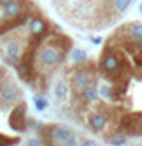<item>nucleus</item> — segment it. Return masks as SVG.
Masks as SVG:
<instances>
[{"label": "nucleus", "instance_id": "nucleus-7", "mask_svg": "<svg viewBox=\"0 0 142 146\" xmlns=\"http://www.w3.org/2000/svg\"><path fill=\"white\" fill-rule=\"evenodd\" d=\"M21 54H23V48H21V43L12 39L5 45V50H4V57H5V62L9 64V66H16L21 59Z\"/></svg>", "mask_w": 142, "mask_h": 146}, {"label": "nucleus", "instance_id": "nucleus-13", "mask_svg": "<svg viewBox=\"0 0 142 146\" xmlns=\"http://www.w3.org/2000/svg\"><path fill=\"white\" fill-rule=\"evenodd\" d=\"M131 5V0H114L110 9L116 14H123L124 11H128V7Z\"/></svg>", "mask_w": 142, "mask_h": 146}, {"label": "nucleus", "instance_id": "nucleus-20", "mask_svg": "<svg viewBox=\"0 0 142 146\" xmlns=\"http://www.w3.org/2000/svg\"><path fill=\"white\" fill-rule=\"evenodd\" d=\"M78 146H98V143L94 139H83L82 143H78Z\"/></svg>", "mask_w": 142, "mask_h": 146}, {"label": "nucleus", "instance_id": "nucleus-6", "mask_svg": "<svg viewBox=\"0 0 142 146\" xmlns=\"http://www.w3.org/2000/svg\"><path fill=\"white\" fill-rule=\"evenodd\" d=\"M43 130L48 134V137L52 139L53 146H59L60 143H64L68 137L75 135L73 130L68 128V127H62V125H48V127H43Z\"/></svg>", "mask_w": 142, "mask_h": 146}, {"label": "nucleus", "instance_id": "nucleus-14", "mask_svg": "<svg viewBox=\"0 0 142 146\" xmlns=\"http://www.w3.org/2000/svg\"><path fill=\"white\" fill-rule=\"evenodd\" d=\"M53 93H55V96H57V100H64L68 96V93H69V87H68V84L66 82H57L55 84V87H53Z\"/></svg>", "mask_w": 142, "mask_h": 146}, {"label": "nucleus", "instance_id": "nucleus-5", "mask_svg": "<svg viewBox=\"0 0 142 146\" xmlns=\"http://www.w3.org/2000/svg\"><path fill=\"white\" fill-rule=\"evenodd\" d=\"M9 127L16 132H25L27 130V104L25 102H18L16 107L9 114Z\"/></svg>", "mask_w": 142, "mask_h": 146}, {"label": "nucleus", "instance_id": "nucleus-4", "mask_svg": "<svg viewBox=\"0 0 142 146\" xmlns=\"http://www.w3.org/2000/svg\"><path fill=\"white\" fill-rule=\"evenodd\" d=\"M94 82V71L91 68H78L73 77H71V87H73L75 94H80L82 89H85L87 86Z\"/></svg>", "mask_w": 142, "mask_h": 146}, {"label": "nucleus", "instance_id": "nucleus-19", "mask_svg": "<svg viewBox=\"0 0 142 146\" xmlns=\"http://www.w3.org/2000/svg\"><path fill=\"white\" fill-rule=\"evenodd\" d=\"M59 146H78V139H76L75 135H71V137H68L64 143H60Z\"/></svg>", "mask_w": 142, "mask_h": 146}, {"label": "nucleus", "instance_id": "nucleus-10", "mask_svg": "<svg viewBox=\"0 0 142 146\" xmlns=\"http://www.w3.org/2000/svg\"><path fill=\"white\" fill-rule=\"evenodd\" d=\"M106 125H108V118H106L105 112H94L89 116V127L94 132H101Z\"/></svg>", "mask_w": 142, "mask_h": 146}, {"label": "nucleus", "instance_id": "nucleus-25", "mask_svg": "<svg viewBox=\"0 0 142 146\" xmlns=\"http://www.w3.org/2000/svg\"><path fill=\"white\" fill-rule=\"evenodd\" d=\"M140 9H142V5H140Z\"/></svg>", "mask_w": 142, "mask_h": 146}, {"label": "nucleus", "instance_id": "nucleus-2", "mask_svg": "<svg viewBox=\"0 0 142 146\" xmlns=\"http://www.w3.org/2000/svg\"><path fill=\"white\" fill-rule=\"evenodd\" d=\"M0 80H2L0 82V109L7 111L21 100V89L9 75H4Z\"/></svg>", "mask_w": 142, "mask_h": 146}, {"label": "nucleus", "instance_id": "nucleus-24", "mask_svg": "<svg viewBox=\"0 0 142 146\" xmlns=\"http://www.w3.org/2000/svg\"><path fill=\"white\" fill-rule=\"evenodd\" d=\"M92 43H94V45H98V43H101V39H98V38H92Z\"/></svg>", "mask_w": 142, "mask_h": 146}, {"label": "nucleus", "instance_id": "nucleus-11", "mask_svg": "<svg viewBox=\"0 0 142 146\" xmlns=\"http://www.w3.org/2000/svg\"><path fill=\"white\" fill-rule=\"evenodd\" d=\"M128 34V41L133 45H142V23H130V27L124 29Z\"/></svg>", "mask_w": 142, "mask_h": 146}, {"label": "nucleus", "instance_id": "nucleus-12", "mask_svg": "<svg viewBox=\"0 0 142 146\" xmlns=\"http://www.w3.org/2000/svg\"><path fill=\"white\" fill-rule=\"evenodd\" d=\"M80 100L83 102V104H92V102H96L98 100V89H96V86H87L85 89H82L80 93Z\"/></svg>", "mask_w": 142, "mask_h": 146}, {"label": "nucleus", "instance_id": "nucleus-15", "mask_svg": "<svg viewBox=\"0 0 142 146\" xmlns=\"http://www.w3.org/2000/svg\"><path fill=\"white\" fill-rule=\"evenodd\" d=\"M20 143V137L14 135V137H9L5 134H0V146H16Z\"/></svg>", "mask_w": 142, "mask_h": 146}, {"label": "nucleus", "instance_id": "nucleus-21", "mask_svg": "<svg viewBox=\"0 0 142 146\" xmlns=\"http://www.w3.org/2000/svg\"><path fill=\"white\" fill-rule=\"evenodd\" d=\"M27 146H43V143H41V139H37V137H34V139H28Z\"/></svg>", "mask_w": 142, "mask_h": 146}, {"label": "nucleus", "instance_id": "nucleus-9", "mask_svg": "<svg viewBox=\"0 0 142 146\" xmlns=\"http://www.w3.org/2000/svg\"><path fill=\"white\" fill-rule=\"evenodd\" d=\"M0 9L4 11L5 20H12V18L20 16V14L25 11L23 9V0H11L9 4H5L4 7H0Z\"/></svg>", "mask_w": 142, "mask_h": 146}, {"label": "nucleus", "instance_id": "nucleus-17", "mask_svg": "<svg viewBox=\"0 0 142 146\" xmlns=\"http://www.w3.org/2000/svg\"><path fill=\"white\" fill-rule=\"evenodd\" d=\"M85 59H87V54H85L83 50L76 48V50L71 52V61H73V62H83Z\"/></svg>", "mask_w": 142, "mask_h": 146}, {"label": "nucleus", "instance_id": "nucleus-22", "mask_svg": "<svg viewBox=\"0 0 142 146\" xmlns=\"http://www.w3.org/2000/svg\"><path fill=\"white\" fill-rule=\"evenodd\" d=\"M5 21V16H4V11H0V25Z\"/></svg>", "mask_w": 142, "mask_h": 146}, {"label": "nucleus", "instance_id": "nucleus-3", "mask_svg": "<svg viewBox=\"0 0 142 146\" xmlns=\"http://www.w3.org/2000/svg\"><path fill=\"white\" fill-rule=\"evenodd\" d=\"M99 70L106 78H117L123 71V64H121V59L116 52H108V48L103 52L101 62H99Z\"/></svg>", "mask_w": 142, "mask_h": 146}, {"label": "nucleus", "instance_id": "nucleus-1", "mask_svg": "<svg viewBox=\"0 0 142 146\" xmlns=\"http://www.w3.org/2000/svg\"><path fill=\"white\" fill-rule=\"evenodd\" d=\"M71 50V39L68 36H59V38H52L46 45H43L36 52V59H37V70L39 73H50L53 71L59 64L64 61L66 54Z\"/></svg>", "mask_w": 142, "mask_h": 146}, {"label": "nucleus", "instance_id": "nucleus-8", "mask_svg": "<svg viewBox=\"0 0 142 146\" xmlns=\"http://www.w3.org/2000/svg\"><path fill=\"white\" fill-rule=\"evenodd\" d=\"M48 31V21L41 16H34L32 20H28V32L30 36L34 38H41V36H45Z\"/></svg>", "mask_w": 142, "mask_h": 146}, {"label": "nucleus", "instance_id": "nucleus-23", "mask_svg": "<svg viewBox=\"0 0 142 146\" xmlns=\"http://www.w3.org/2000/svg\"><path fill=\"white\" fill-rule=\"evenodd\" d=\"M11 2V0H0V7H4L5 4H9Z\"/></svg>", "mask_w": 142, "mask_h": 146}, {"label": "nucleus", "instance_id": "nucleus-16", "mask_svg": "<svg viewBox=\"0 0 142 146\" xmlns=\"http://www.w3.org/2000/svg\"><path fill=\"white\" fill-rule=\"evenodd\" d=\"M106 143L112 144V146H123L126 143V135L124 134H114V135H110L108 139H106Z\"/></svg>", "mask_w": 142, "mask_h": 146}, {"label": "nucleus", "instance_id": "nucleus-18", "mask_svg": "<svg viewBox=\"0 0 142 146\" xmlns=\"http://www.w3.org/2000/svg\"><path fill=\"white\" fill-rule=\"evenodd\" d=\"M34 104H36V109H37V111H41V112L48 107V102L43 98V96H36V98H34Z\"/></svg>", "mask_w": 142, "mask_h": 146}]
</instances>
